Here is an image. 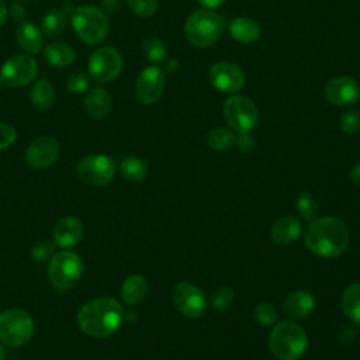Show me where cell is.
<instances>
[{
    "label": "cell",
    "instance_id": "cell-1",
    "mask_svg": "<svg viewBox=\"0 0 360 360\" xmlns=\"http://www.w3.org/2000/svg\"><path fill=\"white\" fill-rule=\"evenodd\" d=\"M124 318L122 305L111 297H98L86 302L79 314L80 329L93 338H107L121 325Z\"/></svg>",
    "mask_w": 360,
    "mask_h": 360
},
{
    "label": "cell",
    "instance_id": "cell-2",
    "mask_svg": "<svg viewBox=\"0 0 360 360\" xmlns=\"http://www.w3.org/2000/svg\"><path fill=\"white\" fill-rule=\"evenodd\" d=\"M307 249L321 257H335L345 252L349 243V228L338 217L314 219L304 238Z\"/></svg>",
    "mask_w": 360,
    "mask_h": 360
},
{
    "label": "cell",
    "instance_id": "cell-3",
    "mask_svg": "<svg viewBox=\"0 0 360 360\" xmlns=\"http://www.w3.org/2000/svg\"><path fill=\"white\" fill-rule=\"evenodd\" d=\"M308 338L302 326L292 321L278 322L270 333V352L280 360H295L302 356Z\"/></svg>",
    "mask_w": 360,
    "mask_h": 360
},
{
    "label": "cell",
    "instance_id": "cell-4",
    "mask_svg": "<svg viewBox=\"0 0 360 360\" xmlns=\"http://www.w3.org/2000/svg\"><path fill=\"white\" fill-rule=\"evenodd\" d=\"M225 30L222 17L208 8L195 10L184 24L186 39L197 48H207L215 44Z\"/></svg>",
    "mask_w": 360,
    "mask_h": 360
},
{
    "label": "cell",
    "instance_id": "cell-5",
    "mask_svg": "<svg viewBox=\"0 0 360 360\" xmlns=\"http://www.w3.org/2000/svg\"><path fill=\"white\" fill-rule=\"evenodd\" d=\"M70 21L76 35L87 45L101 42L110 28L107 14L93 4L75 7Z\"/></svg>",
    "mask_w": 360,
    "mask_h": 360
},
{
    "label": "cell",
    "instance_id": "cell-6",
    "mask_svg": "<svg viewBox=\"0 0 360 360\" xmlns=\"http://www.w3.org/2000/svg\"><path fill=\"white\" fill-rule=\"evenodd\" d=\"M34 333V321L22 308H8L0 314V340L11 347L25 345Z\"/></svg>",
    "mask_w": 360,
    "mask_h": 360
},
{
    "label": "cell",
    "instance_id": "cell-7",
    "mask_svg": "<svg viewBox=\"0 0 360 360\" xmlns=\"http://www.w3.org/2000/svg\"><path fill=\"white\" fill-rule=\"evenodd\" d=\"M83 274L82 259L69 250L58 252L49 263V280L59 291H68L77 285Z\"/></svg>",
    "mask_w": 360,
    "mask_h": 360
},
{
    "label": "cell",
    "instance_id": "cell-8",
    "mask_svg": "<svg viewBox=\"0 0 360 360\" xmlns=\"http://www.w3.org/2000/svg\"><path fill=\"white\" fill-rule=\"evenodd\" d=\"M224 115L233 131L249 132L257 122L259 110L249 97L235 94L226 98L224 104Z\"/></svg>",
    "mask_w": 360,
    "mask_h": 360
},
{
    "label": "cell",
    "instance_id": "cell-9",
    "mask_svg": "<svg viewBox=\"0 0 360 360\" xmlns=\"http://www.w3.org/2000/svg\"><path fill=\"white\" fill-rule=\"evenodd\" d=\"M91 79L98 83L112 82L122 69V58L112 46H101L96 49L87 62Z\"/></svg>",
    "mask_w": 360,
    "mask_h": 360
},
{
    "label": "cell",
    "instance_id": "cell-10",
    "mask_svg": "<svg viewBox=\"0 0 360 360\" xmlns=\"http://www.w3.org/2000/svg\"><path fill=\"white\" fill-rule=\"evenodd\" d=\"M76 173L83 183L100 187L114 179L115 165L112 159L105 155H89L77 163Z\"/></svg>",
    "mask_w": 360,
    "mask_h": 360
},
{
    "label": "cell",
    "instance_id": "cell-11",
    "mask_svg": "<svg viewBox=\"0 0 360 360\" xmlns=\"http://www.w3.org/2000/svg\"><path fill=\"white\" fill-rule=\"evenodd\" d=\"M172 300L176 309L186 318H198L207 309L205 294L194 284L181 281L172 290Z\"/></svg>",
    "mask_w": 360,
    "mask_h": 360
},
{
    "label": "cell",
    "instance_id": "cell-12",
    "mask_svg": "<svg viewBox=\"0 0 360 360\" xmlns=\"http://www.w3.org/2000/svg\"><path fill=\"white\" fill-rule=\"evenodd\" d=\"M38 73V65L30 55H14L1 68V79L7 86L21 87L31 83Z\"/></svg>",
    "mask_w": 360,
    "mask_h": 360
},
{
    "label": "cell",
    "instance_id": "cell-13",
    "mask_svg": "<svg viewBox=\"0 0 360 360\" xmlns=\"http://www.w3.org/2000/svg\"><path fill=\"white\" fill-rule=\"evenodd\" d=\"M165 87V73L158 66L145 68L136 77L135 96L142 104L156 103Z\"/></svg>",
    "mask_w": 360,
    "mask_h": 360
},
{
    "label": "cell",
    "instance_id": "cell-14",
    "mask_svg": "<svg viewBox=\"0 0 360 360\" xmlns=\"http://www.w3.org/2000/svg\"><path fill=\"white\" fill-rule=\"evenodd\" d=\"M212 86L224 93H236L245 84L243 70L231 62H217L208 73Z\"/></svg>",
    "mask_w": 360,
    "mask_h": 360
},
{
    "label": "cell",
    "instance_id": "cell-15",
    "mask_svg": "<svg viewBox=\"0 0 360 360\" xmlns=\"http://www.w3.org/2000/svg\"><path fill=\"white\" fill-rule=\"evenodd\" d=\"M59 150V142L53 136H39L28 145L25 160L32 169H45L58 159Z\"/></svg>",
    "mask_w": 360,
    "mask_h": 360
},
{
    "label": "cell",
    "instance_id": "cell-16",
    "mask_svg": "<svg viewBox=\"0 0 360 360\" xmlns=\"http://www.w3.org/2000/svg\"><path fill=\"white\" fill-rule=\"evenodd\" d=\"M359 96V83L350 76H335L325 86V97L335 105H350L357 101Z\"/></svg>",
    "mask_w": 360,
    "mask_h": 360
},
{
    "label": "cell",
    "instance_id": "cell-17",
    "mask_svg": "<svg viewBox=\"0 0 360 360\" xmlns=\"http://www.w3.org/2000/svg\"><path fill=\"white\" fill-rule=\"evenodd\" d=\"M83 233V225L76 217H65L59 219L52 232V242L59 248L75 246Z\"/></svg>",
    "mask_w": 360,
    "mask_h": 360
},
{
    "label": "cell",
    "instance_id": "cell-18",
    "mask_svg": "<svg viewBox=\"0 0 360 360\" xmlns=\"http://www.w3.org/2000/svg\"><path fill=\"white\" fill-rule=\"evenodd\" d=\"M284 312L292 319L307 318L315 308V298L309 291L297 290L288 294L283 302Z\"/></svg>",
    "mask_w": 360,
    "mask_h": 360
},
{
    "label": "cell",
    "instance_id": "cell-19",
    "mask_svg": "<svg viewBox=\"0 0 360 360\" xmlns=\"http://www.w3.org/2000/svg\"><path fill=\"white\" fill-rule=\"evenodd\" d=\"M111 94L103 87H94L89 90L84 97V110L90 117L96 120L105 117L111 108Z\"/></svg>",
    "mask_w": 360,
    "mask_h": 360
},
{
    "label": "cell",
    "instance_id": "cell-20",
    "mask_svg": "<svg viewBox=\"0 0 360 360\" xmlns=\"http://www.w3.org/2000/svg\"><path fill=\"white\" fill-rule=\"evenodd\" d=\"M301 232V224L294 217H283L278 218L270 231L273 242L278 245H290L292 243Z\"/></svg>",
    "mask_w": 360,
    "mask_h": 360
},
{
    "label": "cell",
    "instance_id": "cell-21",
    "mask_svg": "<svg viewBox=\"0 0 360 360\" xmlns=\"http://www.w3.org/2000/svg\"><path fill=\"white\" fill-rule=\"evenodd\" d=\"M229 34L240 44H253L260 37L259 24L248 17H235L229 22Z\"/></svg>",
    "mask_w": 360,
    "mask_h": 360
},
{
    "label": "cell",
    "instance_id": "cell-22",
    "mask_svg": "<svg viewBox=\"0 0 360 360\" xmlns=\"http://www.w3.org/2000/svg\"><path fill=\"white\" fill-rule=\"evenodd\" d=\"M17 42L20 48L28 55L38 53L44 45L42 32L37 25L28 21H22L17 30Z\"/></svg>",
    "mask_w": 360,
    "mask_h": 360
},
{
    "label": "cell",
    "instance_id": "cell-23",
    "mask_svg": "<svg viewBox=\"0 0 360 360\" xmlns=\"http://www.w3.org/2000/svg\"><path fill=\"white\" fill-rule=\"evenodd\" d=\"M44 56L49 65L55 68H66L75 60V49L63 41H53L45 46Z\"/></svg>",
    "mask_w": 360,
    "mask_h": 360
},
{
    "label": "cell",
    "instance_id": "cell-24",
    "mask_svg": "<svg viewBox=\"0 0 360 360\" xmlns=\"http://www.w3.org/2000/svg\"><path fill=\"white\" fill-rule=\"evenodd\" d=\"M148 292V281L141 274L128 276L121 285V298L129 305H135L143 300Z\"/></svg>",
    "mask_w": 360,
    "mask_h": 360
},
{
    "label": "cell",
    "instance_id": "cell-25",
    "mask_svg": "<svg viewBox=\"0 0 360 360\" xmlns=\"http://www.w3.org/2000/svg\"><path fill=\"white\" fill-rule=\"evenodd\" d=\"M30 101L38 111L48 110L55 101V89L46 79H38L30 90Z\"/></svg>",
    "mask_w": 360,
    "mask_h": 360
},
{
    "label": "cell",
    "instance_id": "cell-26",
    "mask_svg": "<svg viewBox=\"0 0 360 360\" xmlns=\"http://www.w3.org/2000/svg\"><path fill=\"white\" fill-rule=\"evenodd\" d=\"M340 305L349 319L360 323V283L346 287L340 298Z\"/></svg>",
    "mask_w": 360,
    "mask_h": 360
},
{
    "label": "cell",
    "instance_id": "cell-27",
    "mask_svg": "<svg viewBox=\"0 0 360 360\" xmlns=\"http://www.w3.org/2000/svg\"><path fill=\"white\" fill-rule=\"evenodd\" d=\"M120 172L129 181H141L148 174V166L142 159L128 156L121 162Z\"/></svg>",
    "mask_w": 360,
    "mask_h": 360
},
{
    "label": "cell",
    "instance_id": "cell-28",
    "mask_svg": "<svg viewBox=\"0 0 360 360\" xmlns=\"http://www.w3.org/2000/svg\"><path fill=\"white\" fill-rule=\"evenodd\" d=\"M66 25V14L60 8L49 10L41 20V32L45 35L59 34Z\"/></svg>",
    "mask_w": 360,
    "mask_h": 360
},
{
    "label": "cell",
    "instance_id": "cell-29",
    "mask_svg": "<svg viewBox=\"0 0 360 360\" xmlns=\"http://www.w3.org/2000/svg\"><path fill=\"white\" fill-rule=\"evenodd\" d=\"M207 143L214 150H226L235 145V134L228 128H214L207 135Z\"/></svg>",
    "mask_w": 360,
    "mask_h": 360
},
{
    "label": "cell",
    "instance_id": "cell-30",
    "mask_svg": "<svg viewBox=\"0 0 360 360\" xmlns=\"http://www.w3.org/2000/svg\"><path fill=\"white\" fill-rule=\"evenodd\" d=\"M295 210L298 215L305 221H314L318 217V202L309 193H302L295 198Z\"/></svg>",
    "mask_w": 360,
    "mask_h": 360
},
{
    "label": "cell",
    "instance_id": "cell-31",
    "mask_svg": "<svg viewBox=\"0 0 360 360\" xmlns=\"http://www.w3.org/2000/svg\"><path fill=\"white\" fill-rule=\"evenodd\" d=\"M142 52L145 58L153 63L162 62L166 56V48L163 42L156 37H146L142 41Z\"/></svg>",
    "mask_w": 360,
    "mask_h": 360
},
{
    "label": "cell",
    "instance_id": "cell-32",
    "mask_svg": "<svg viewBox=\"0 0 360 360\" xmlns=\"http://www.w3.org/2000/svg\"><path fill=\"white\" fill-rule=\"evenodd\" d=\"M339 128L346 134H353L360 129L359 110H347L339 117Z\"/></svg>",
    "mask_w": 360,
    "mask_h": 360
},
{
    "label": "cell",
    "instance_id": "cell-33",
    "mask_svg": "<svg viewBox=\"0 0 360 360\" xmlns=\"http://www.w3.org/2000/svg\"><path fill=\"white\" fill-rule=\"evenodd\" d=\"M129 10L139 17H150L158 8L156 0H127Z\"/></svg>",
    "mask_w": 360,
    "mask_h": 360
},
{
    "label": "cell",
    "instance_id": "cell-34",
    "mask_svg": "<svg viewBox=\"0 0 360 360\" xmlns=\"http://www.w3.org/2000/svg\"><path fill=\"white\" fill-rule=\"evenodd\" d=\"M255 318L256 321L263 325V326H269V325H273L277 319V311L276 308L269 304V302H262L256 307L255 309Z\"/></svg>",
    "mask_w": 360,
    "mask_h": 360
},
{
    "label": "cell",
    "instance_id": "cell-35",
    "mask_svg": "<svg viewBox=\"0 0 360 360\" xmlns=\"http://www.w3.org/2000/svg\"><path fill=\"white\" fill-rule=\"evenodd\" d=\"M87 87H89V76L83 72H73L66 79V89L69 93L79 94L87 90Z\"/></svg>",
    "mask_w": 360,
    "mask_h": 360
},
{
    "label": "cell",
    "instance_id": "cell-36",
    "mask_svg": "<svg viewBox=\"0 0 360 360\" xmlns=\"http://www.w3.org/2000/svg\"><path fill=\"white\" fill-rule=\"evenodd\" d=\"M233 300V290L231 287H221L219 290L215 291V294L212 295V307L218 311H224L226 309Z\"/></svg>",
    "mask_w": 360,
    "mask_h": 360
},
{
    "label": "cell",
    "instance_id": "cell-37",
    "mask_svg": "<svg viewBox=\"0 0 360 360\" xmlns=\"http://www.w3.org/2000/svg\"><path fill=\"white\" fill-rule=\"evenodd\" d=\"M52 252H53V245L49 240H39L32 246L31 256L34 260L42 262V260L48 259Z\"/></svg>",
    "mask_w": 360,
    "mask_h": 360
},
{
    "label": "cell",
    "instance_id": "cell-38",
    "mask_svg": "<svg viewBox=\"0 0 360 360\" xmlns=\"http://www.w3.org/2000/svg\"><path fill=\"white\" fill-rule=\"evenodd\" d=\"M17 138V132L14 127L7 122L0 121V149H6L14 143Z\"/></svg>",
    "mask_w": 360,
    "mask_h": 360
},
{
    "label": "cell",
    "instance_id": "cell-39",
    "mask_svg": "<svg viewBox=\"0 0 360 360\" xmlns=\"http://www.w3.org/2000/svg\"><path fill=\"white\" fill-rule=\"evenodd\" d=\"M235 145L240 152H250L255 146V141L249 132H238V135H235Z\"/></svg>",
    "mask_w": 360,
    "mask_h": 360
},
{
    "label": "cell",
    "instance_id": "cell-40",
    "mask_svg": "<svg viewBox=\"0 0 360 360\" xmlns=\"http://www.w3.org/2000/svg\"><path fill=\"white\" fill-rule=\"evenodd\" d=\"M8 14L11 15V18L15 21V22H21L25 17V11H24V7L20 4V3H13L10 6V10H8Z\"/></svg>",
    "mask_w": 360,
    "mask_h": 360
},
{
    "label": "cell",
    "instance_id": "cell-41",
    "mask_svg": "<svg viewBox=\"0 0 360 360\" xmlns=\"http://www.w3.org/2000/svg\"><path fill=\"white\" fill-rule=\"evenodd\" d=\"M101 6L104 13H117L118 0H101Z\"/></svg>",
    "mask_w": 360,
    "mask_h": 360
},
{
    "label": "cell",
    "instance_id": "cell-42",
    "mask_svg": "<svg viewBox=\"0 0 360 360\" xmlns=\"http://www.w3.org/2000/svg\"><path fill=\"white\" fill-rule=\"evenodd\" d=\"M349 176H350V180H352L353 183H356L357 186H360V163H357L356 166H353V167L350 169Z\"/></svg>",
    "mask_w": 360,
    "mask_h": 360
},
{
    "label": "cell",
    "instance_id": "cell-43",
    "mask_svg": "<svg viewBox=\"0 0 360 360\" xmlns=\"http://www.w3.org/2000/svg\"><path fill=\"white\" fill-rule=\"evenodd\" d=\"M225 0H197L198 4H201L202 7L205 8H215V7H219Z\"/></svg>",
    "mask_w": 360,
    "mask_h": 360
},
{
    "label": "cell",
    "instance_id": "cell-44",
    "mask_svg": "<svg viewBox=\"0 0 360 360\" xmlns=\"http://www.w3.org/2000/svg\"><path fill=\"white\" fill-rule=\"evenodd\" d=\"M7 15H8V10H7V6L3 0H0V27L6 22L7 20Z\"/></svg>",
    "mask_w": 360,
    "mask_h": 360
},
{
    "label": "cell",
    "instance_id": "cell-45",
    "mask_svg": "<svg viewBox=\"0 0 360 360\" xmlns=\"http://www.w3.org/2000/svg\"><path fill=\"white\" fill-rule=\"evenodd\" d=\"M177 68H179V63H177L176 60H169V62L166 63V70H167V72H176Z\"/></svg>",
    "mask_w": 360,
    "mask_h": 360
},
{
    "label": "cell",
    "instance_id": "cell-46",
    "mask_svg": "<svg viewBox=\"0 0 360 360\" xmlns=\"http://www.w3.org/2000/svg\"><path fill=\"white\" fill-rule=\"evenodd\" d=\"M65 14H72L73 13V10H75V7H73V4L72 3H65L63 6H62V8H60Z\"/></svg>",
    "mask_w": 360,
    "mask_h": 360
},
{
    "label": "cell",
    "instance_id": "cell-47",
    "mask_svg": "<svg viewBox=\"0 0 360 360\" xmlns=\"http://www.w3.org/2000/svg\"><path fill=\"white\" fill-rule=\"evenodd\" d=\"M124 316H125L129 322H134V321L136 319V314H135V312H132V311H129L128 314H124Z\"/></svg>",
    "mask_w": 360,
    "mask_h": 360
},
{
    "label": "cell",
    "instance_id": "cell-48",
    "mask_svg": "<svg viewBox=\"0 0 360 360\" xmlns=\"http://www.w3.org/2000/svg\"><path fill=\"white\" fill-rule=\"evenodd\" d=\"M4 354H6V352H4V346L0 343V360H4Z\"/></svg>",
    "mask_w": 360,
    "mask_h": 360
},
{
    "label": "cell",
    "instance_id": "cell-49",
    "mask_svg": "<svg viewBox=\"0 0 360 360\" xmlns=\"http://www.w3.org/2000/svg\"><path fill=\"white\" fill-rule=\"evenodd\" d=\"M3 83H4V82H3V79H1V76H0V89H1V86H3Z\"/></svg>",
    "mask_w": 360,
    "mask_h": 360
}]
</instances>
